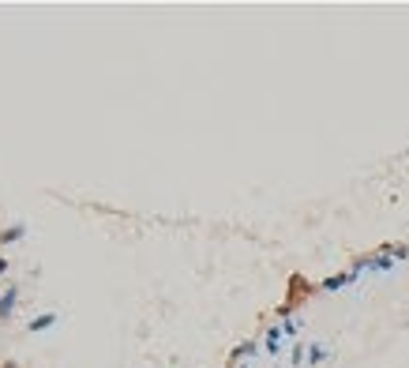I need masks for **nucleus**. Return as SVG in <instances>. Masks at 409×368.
<instances>
[{
  "label": "nucleus",
  "instance_id": "f257e3e1",
  "mask_svg": "<svg viewBox=\"0 0 409 368\" xmlns=\"http://www.w3.org/2000/svg\"><path fill=\"white\" fill-rule=\"evenodd\" d=\"M19 297H23V289H19V286H4V297H0V319H4V323L12 319Z\"/></svg>",
  "mask_w": 409,
  "mask_h": 368
},
{
  "label": "nucleus",
  "instance_id": "f03ea898",
  "mask_svg": "<svg viewBox=\"0 0 409 368\" xmlns=\"http://www.w3.org/2000/svg\"><path fill=\"white\" fill-rule=\"evenodd\" d=\"M56 319H60L56 312H42V316H34L30 323H26V331H30V334H42V331H49V327H56Z\"/></svg>",
  "mask_w": 409,
  "mask_h": 368
},
{
  "label": "nucleus",
  "instance_id": "7ed1b4c3",
  "mask_svg": "<svg viewBox=\"0 0 409 368\" xmlns=\"http://www.w3.org/2000/svg\"><path fill=\"white\" fill-rule=\"evenodd\" d=\"M327 357H330V346H308V357H304V364H308V368H316V364H323V361H327Z\"/></svg>",
  "mask_w": 409,
  "mask_h": 368
},
{
  "label": "nucleus",
  "instance_id": "20e7f679",
  "mask_svg": "<svg viewBox=\"0 0 409 368\" xmlns=\"http://www.w3.org/2000/svg\"><path fill=\"white\" fill-rule=\"evenodd\" d=\"M349 282H357V274L353 270H346V274H334V278H327L319 289H327V293H334V289H342V286H349Z\"/></svg>",
  "mask_w": 409,
  "mask_h": 368
},
{
  "label": "nucleus",
  "instance_id": "39448f33",
  "mask_svg": "<svg viewBox=\"0 0 409 368\" xmlns=\"http://www.w3.org/2000/svg\"><path fill=\"white\" fill-rule=\"evenodd\" d=\"M263 346H267V353H270V357H278V353H282V323L267 331V342H263Z\"/></svg>",
  "mask_w": 409,
  "mask_h": 368
},
{
  "label": "nucleus",
  "instance_id": "423d86ee",
  "mask_svg": "<svg viewBox=\"0 0 409 368\" xmlns=\"http://www.w3.org/2000/svg\"><path fill=\"white\" fill-rule=\"evenodd\" d=\"M23 237H26V226L15 222V226H8L4 233H0V244H15V240H23Z\"/></svg>",
  "mask_w": 409,
  "mask_h": 368
},
{
  "label": "nucleus",
  "instance_id": "0eeeda50",
  "mask_svg": "<svg viewBox=\"0 0 409 368\" xmlns=\"http://www.w3.org/2000/svg\"><path fill=\"white\" fill-rule=\"evenodd\" d=\"M297 331H300L297 319H285V323H282V334H297Z\"/></svg>",
  "mask_w": 409,
  "mask_h": 368
},
{
  "label": "nucleus",
  "instance_id": "6e6552de",
  "mask_svg": "<svg viewBox=\"0 0 409 368\" xmlns=\"http://www.w3.org/2000/svg\"><path fill=\"white\" fill-rule=\"evenodd\" d=\"M0 368H19V361H4V364H0Z\"/></svg>",
  "mask_w": 409,
  "mask_h": 368
},
{
  "label": "nucleus",
  "instance_id": "1a4fd4ad",
  "mask_svg": "<svg viewBox=\"0 0 409 368\" xmlns=\"http://www.w3.org/2000/svg\"><path fill=\"white\" fill-rule=\"evenodd\" d=\"M4 270H8V259H0V274H4Z\"/></svg>",
  "mask_w": 409,
  "mask_h": 368
}]
</instances>
